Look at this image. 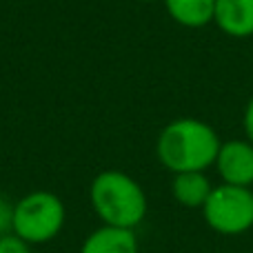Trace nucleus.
Segmentation results:
<instances>
[{
	"instance_id": "obj_7",
	"label": "nucleus",
	"mask_w": 253,
	"mask_h": 253,
	"mask_svg": "<svg viewBox=\"0 0 253 253\" xmlns=\"http://www.w3.org/2000/svg\"><path fill=\"white\" fill-rule=\"evenodd\" d=\"M80 253H138V236L133 229H118L102 224L84 238Z\"/></svg>"
},
{
	"instance_id": "obj_8",
	"label": "nucleus",
	"mask_w": 253,
	"mask_h": 253,
	"mask_svg": "<svg viewBox=\"0 0 253 253\" xmlns=\"http://www.w3.org/2000/svg\"><path fill=\"white\" fill-rule=\"evenodd\" d=\"M213 184L207 178L205 171H184V173H173L171 180V196L175 202L187 209H202L209 200Z\"/></svg>"
},
{
	"instance_id": "obj_2",
	"label": "nucleus",
	"mask_w": 253,
	"mask_h": 253,
	"mask_svg": "<svg viewBox=\"0 0 253 253\" xmlns=\"http://www.w3.org/2000/svg\"><path fill=\"white\" fill-rule=\"evenodd\" d=\"M89 200L96 215L107 227L135 229L149 209L144 189L125 171L107 169L91 180Z\"/></svg>"
},
{
	"instance_id": "obj_3",
	"label": "nucleus",
	"mask_w": 253,
	"mask_h": 253,
	"mask_svg": "<svg viewBox=\"0 0 253 253\" xmlns=\"http://www.w3.org/2000/svg\"><path fill=\"white\" fill-rule=\"evenodd\" d=\"M65 202L51 191H31L13 207V233L29 245H44L62 231Z\"/></svg>"
},
{
	"instance_id": "obj_12",
	"label": "nucleus",
	"mask_w": 253,
	"mask_h": 253,
	"mask_svg": "<svg viewBox=\"0 0 253 253\" xmlns=\"http://www.w3.org/2000/svg\"><path fill=\"white\" fill-rule=\"evenodd\" d=\"M242 125H245V133H247V138H249L251 142H253V96L249 98V102H247V107H245Z\"/></svg>"
},
{
	"instance_id": "obj_6",
	"label": "nucleus",
	"mask_w": 253,
	"mask_h": 253,
	"mask_svg": "<svg viewBox=\"0 0 253 253\" xmlns=\"http://www.w3.org/2000/svg\"><path fill=\"white\" fill-rule=\"evenodd\" d=\"M213 25L229 38H251L253 0H215Z\"/></svg>"
},
{
	"instance_id": "obj_11",
	"label": "nucleus",
	"mask_w": 253,
	"mask_h": 253,
	"mask_svg": "<svg viewBox=\"0 0 253 253\" xmlns=\"http://www.w3.org/2000/svg\"><path fill=\"white\" fill-rule=\"evenodd\" d=\"M13 202L0 196V236L13 231Z\"/></svg>"
},
{
	"instance_id": "obj_1",
	"label": "nucleus",
	"mask_w": 253,
	"mask_h": 253,
	"mask_svg": "<svg viewBox=\"0 0 253 253\" xmlns=\"http://www.w3.org/2000/svg\"><path fill=\"white\" fill-rule=\"evenodd\" d=\"M218 131L198 118H175L162 126L156 140V156L171 173L207 171L215 165L220 151Z\"/></svg>"
},
{
	"instance_id": "obj_13",
	"label": "nucleus",
	"mask_w": 253,
	"mask_h": 253,
	"mask_svg": "<svg viewBox=\"0 0 253 253\" xmlns=\"http://www.w3.org/2000/svg\"><path fill=\"white\" fill-rule=\"evenodd\" d=\"M147 2H149V0H147Z\"/></svg>"
},
{
	"instance_id": "obj_9",
	"label": "nucleus",
	"mask_w": 253,
	"mask_h": 253,
	"mask_svg": "<svg viewBox=\"0 0 253 253\" xmlns=\"http://www.w3.org/2000/svg\"><path fill=\"white\" fill-rule=\"evenodd\" d=\"M171 20L187 29H202L215 16V0H165Z\"/></svg>"
},
{
	"instance_id": "obj_10",
	"label": "nucleus",
	"mask_w": 253,
	"mask_h": 253,
	"mask_svg": "<svg viewBox=\"0 0 253 253\" xmlns=\"http://www.w3.org/2000/svg\"><path fill=\"white\" fill-rule=\"evenodd\" d=\"M0 253H31V245L11 231L0 236Z\"/></svg>"
},
{
	"instance_id": "obj_5",
	"label": "nucleus",
	"mask_w": 253,
	"mask_h": 253,
	"mask_svg": "<svg viewBox=\"0 0 253 253\" xmlns=\"http://www.w3.org/2000/svg\"><path fill=\"white\" fill-rule=\"evenodd\" d=\"M213 167L224 184L253 187V142L249 138L224 140Z\"/></svg>"
},
{
	"instance_id": "obj_4",
	"label": "nucleus",
	"mask_w": 253,
	"mask_h": 253,
	"mask_svg": "<svg viewBox=\"0 0 253 253\" xmlns=\"http://www.w3.org/2000/svg\"><path fill=\"white\" fill-rule=\"evenodd\" d=\"M202 218L220 236H242L253 229V187L220 182L202 207Z\"/></svg>"
}]
</instances>
